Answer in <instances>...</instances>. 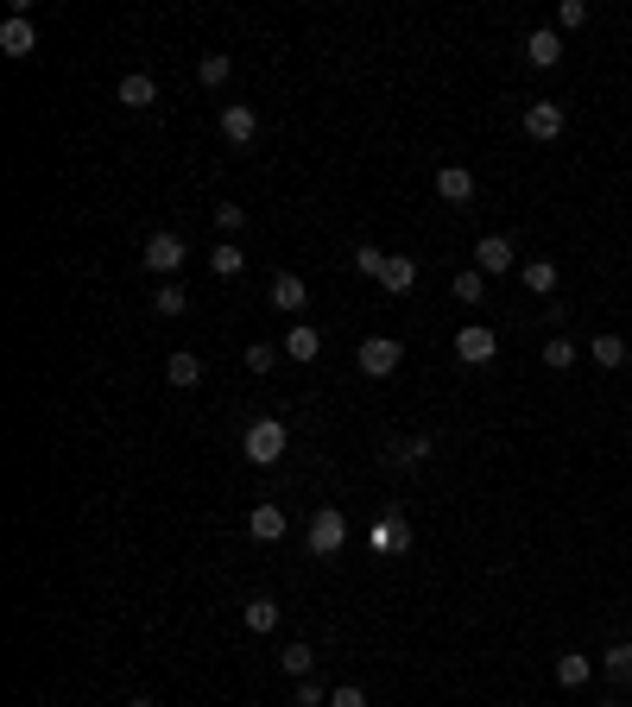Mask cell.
Returning <instances> with one entry per match:
<instances>
[{
  "instance_id": "cell-12",
  "label": "cell",
  "mask_w": 632,
  "mask_h": 707,
  "mask_svg": "<svg viewBox=\"0 0 632 707\" xmlns=\"http://www.w3.org/2000/svg\"><path fill=\"white\" fill-rule=\"evenodd\" d=\"M373 550L405 556V550H411V518H405V512H386L380 524H373Z\"/></svg>"
},
{
  "instance_id": "cell-25",
  "label": "cell",
  "mask_w": 632,
  "mask_h": 707,
  "mask_svg": "<svg viewBox=\"0 0 632 707\" xmlns=\"http://www.w3.org/2000/svg\"><path fill=\"white\" fill-rule=\"evenodd\" d=\"M152 310H158V316H184V310H190V297H184V285H177V278H165V285L152 291Z\"/></svg>"
},
{
  "instance_id": "cell-3",
  "label": "cell",
  "mask_w": 632,
  "mask_h": 707,
  "mask_svg": "<svg viewBox=\"0 0 632 707\" xmlns=\"http://www.w3.org/2000/svg\"><path fill=\"white\" fill-rule=\"evenodd\" d=\"M140 259H146V272H158V278H177V272H184V259H190V247H184V234L158 228V234H146Z\"/></svg>"
},
{
  "instance_id": "cell-31",
  "label": "cell",
  "mask_w": 632,
  "mask_h": 707,
  "mask_svg": "<svg viewBox=\"0 0 632 707\" xmlns=\"http://www.w3.org/2000/svg\"><path fill=\"white\" fill-rule=\"evenodd\" d=\"M449 291H456V303H481L487 297V278L481 272H456V285H449Z\"/></svg>"
},
{
  "instance_id": "cell-14",
  "label": "cell",
  "mask_w": 632,
  "mask_h": 707,
  "mask_svg": "<svg viewBox=\"0 0 632 707\" xmlns=\"http://www.w3.org/2000/svg\"><path fill=\"white\" fill-rule=\"evenodd\" d=\"M279 354H291L298 367H310V360L323 354V335H316L310 322H291V329H285V341H279Z\"/></svg>"
},
{
  "instance_id": "cell-38",
  "label": "cell",
  "mask_w": 632,
  "mask_h": 707,
  "mask_svg": "<svg viewBox=\"0 0 632 707\" xmlns=\"http://www.w3.org/2000/svg\"><path fill=\"white\" fill-rule=\"evenodd\" d=\"M595 707H614V701H595Z\"/></svg>"
},
{
  "instance_id": "cell-17",
  "label": "cell",
  "mask_w": 632,
  "mask_h": 707,
  "mask_svg": "<svg viewBox=\"0 0 632 707\" xmlns=\"http://www.w3.org/2000/svg\"><path fill=\"white\" fill-rule=\"evenodd\" d=\"M525 57H531L538 70H557V64H563V38L550 32V26H538V32L525 38Z\"/></svg>"
},
{
  "instance_id": "cell-26",
  "label": "cell",
  "mask_w": 632,
  "mask_h": 707,
  "mask_svg": "<svg viewBox=\"0 0 632 707\" xmlns=\"http://www.w3.org/2000/svg\"><path fill=\"white\" fill-rule=\"evenodd\" d=\"M279 670H285L291 682H310V670H316V651H310V644H291V651L279 657Z\"/></svg>"
},
{
  "instance_id": "cell-9",
  "label": "cell",
  "mask_w": 632,
  "mask_h": 707,
  "mask_svg": "<svg viewBox=\"0 0 632 707\" xmlns=\"http://www.w3.org/2000/svg\"><path fill=\"white\" fill-rule=\"evenodd\" d=\"M525 133L538 139V146L563 139V108H557V101H531V108H525Z\"/></svg>"
},
{
  "instance_id": "cell-16",
  "label": "cell",
  "mask_w": 632,
  "mask_h": 707,
  "mask_svg": "<svg viewBox=\"0 0 632 707\" xmlns=\"http://www.w3.org/2000/svg\"><path fill=\"white\" fill-rule=\"evenodd\" d=\"M165 379L177 392H190V386H203V354H190V348H177L171 360H165Z\"/></svg>"
},
{
  "instance_id": "cell-27",
  "label": "cell",
  "mask_w": 632,
  "mask_h": 707,
  "mask_svg": "<svg viewBox=\"0 0 632 707\" xmlns=\"http://www.w3.org/2000/svg\"><path fill=\"white\" fill-rule=\"evenodd\" d=\"M241 266H247V253L234 247V240H222V247L209 253V272H215V278H234V272H241Z\"/></svg>"
},
{
  "instance_id": "cell-24",
  "label": "cell",
  "mask_w": 632,
  "mask_h": 707,
  "mask_svg": "<svg viewBox=\"0 0 632 707\" xmlns=\"http://www.w3.org/2000/svg\"><path fill=\"white\" fill-rule=\"evenodd\" d=\"M228 76H234V57L228 51H209L203 64H196V83H203V89H222Z\"/></svg>"
},
{
  "instance_id": "cell-15",
  "label": "cell",
  "mask_w": 632,
  "mask_h": 707,
  "mask_svg": "<svg viewBox=\"0 0 632 707\" xmlns=\"http://www.w3.org/2000/svg\"><path fill=\"white\" fill-rule=\"evenodd\" d=\"M519 278H525V291H531V297H557V285H563L557 259H525V266H519Z\"/></svg>"
},
{
  "instance_id": "cell-1",
  "label": "cell",
  "mask_w": 632,
  "mask_h": 707,
  "mask_svg": "<svg viewBox=\"0 0 632 707\" xmlns=\"http://www.w3.org/2000/svg\"><path fill=\"white\" fill-rule=\"evenodd\" d=\"M285 449H291V430H285L279 417H253L247 430H241V455L253 461V468H272Z\"/></svg>"
},
{
  "instance_id": "cell-36",
  "label": "cell",
  "mask_w": 632,
  "mask_h": 707,
  "mask_svg": "<svg viewBox=\"0 0 632 707\" xmlns=\"http://www.w3.org/2000/svg\"><path fill=\"white\" fill-rule=\"evenodd\" d=\"M298 707H329V689L323 682H298Z\"/></svg>"
},
{
  "instance_id": "cell-20",
  "label": "cell",
  "mask_w": 632,
  "mask_h": 707,
  "mask_svg": "<svg viewBox=\"0 0 632 707\" xmlns=\"http://www.w3.org/2000/svg\"><path fill=\"white\" fill-rule=\"evenodd\" d=\"M241 625H247L253 638L279 632V600H266V594H260V600H247V606H241Z\"/></svg>"
},
{
  "instance_id": "cell-18",
  "label": "cell",
  "mask_w": 632,
  "mask_h": 707,
  "mask_svg": "<svg viewBox=\"0 0 632 707\" xmlns=\"http://www.w3.org/2000/svg\"><path fill=\"white\" fill-rule=\"evenodd\" d=\"M114 95H121V108H152V101H158V83H152L146 70H127Z\"/></svg>"
},
{
  "instance_id": "cell-35",
  "label": "cell",
  "mask_w": 632,
  "mask_h": 707,
  "mask_svg": "<svg viewBox=\"0 0 632 707\" xmlns=\"http://www.w3.org/2000/svg\"><path fill=\"white\" fill-rule=\"evenodd\" d=\"M557 26H563V32L588 26V0H563V7H557Z\"/></svg>"
},
{
  "instance_id": "cell-8",
  "label": "cell",
  "mask_w": 632,
  "mask_h": 707,
  "mask_svg": "<svg viewBox=\"0 0 632 707\" xmlns=\"http://www.w3.org/2000/svg\"><path fill=\"white\" fill-rule=\"evenodd\" d=\"M222 139H228V146H253V139H260V114H253L247 108V101H228V108H222Z\"/></svg>"
},
{
  "instance_id": "cell-33",
  "label": "cell",
  "mask_w": 632,
  "mask_h": 707,
  "mask_svg": "<svg viewBox=\"0 0 632 707\" xmlns=\"http://www.w3.org/2000/svg\"><path fill=\"white\" fill-rule=\"evenodd\" d=\"M215 228H222V234H241V228H247V209H241V202H215Z\"/></svg>"
},
{
  "instance_id": "cell-5",
  "label": "cell",
  "mask_w": 632,
  "mask_h": 707,
  "mask_svg": "<svg viewBox=\"0 0 632 707\" xmlns=\"http://www.w3.org/2000/svg\"><path fill=\"white\" fill-rule=\"evenodd\" d=\"M493 354H500V335H493L487 322L456 329V360H462V367H493Z\"/></svg>"
},
{
  "instance_id": "cell-11",
  "label": "cell",
  "mask_w": 632,
  "mask_h": 707,
  "mask_svg": "<svg viewBox=\"0 0 632 707\" xmlns=\"http://www.w3.org/2000/svg\"><path fill=\"white\" fill-rule=\"evenodd\" d=\"M272 310H285V316H304L310 310V285L298 272H279L272 278Z\"/></svg>"
},
{
  "instance_id": "cell-29",
  "label": "cell",
  "mask_w": 632,
  "mask_h": 707,
  "mask_svg": "<svg viewBox=\"0 0 632 707\" xmlns=\"http://www.w3.org/2000/svg\"><path fill=\"white\" fill-rule=\"evenodd\" d=\"M601 670L614 676V682H632V644H607V651H601Z\"/></svg>"
},
{
  "instance_id": "cell-21",
  "label": "cell",
  "mask_w": 632,
  "mask_h": 707,
  "mask_svg": "<svg viewBox=\"0 0 632 707\" xmlns=\"http://www.w3.org/2000/svg\"><path fill=\"white\" fill-rule=\"evenodd\" d=\"M430 455V436H405V442H386V468H418Z\"/></svg>"
},
{
  "instance_id": "cell-19",
  "label": "cell",
  "mask_w": 632,
  "mask_h": 707,
  "mask_svg": "<svg viewBox=\"0 0 632 707\" xmlns=\"http://www.w3.org/2000/svg\"><path fill=\"white\" fill-rule=\"evenodd\" d=\"M247 531H253V543H279L285 537V512H279V505H253Z\"/></svg>"
},
{
  "instance_id": "cell-10",
  "label": "cell",
  "mask_w": 632,
  "mask_h": 707,
  "mask_svg": "<svg viewBox=\"0 0 632 707\" xmlns=\"http://www.w3.org/2000/svg\"><path fill=\"white\" fill-rule=\"evenodd\" d=\"M380 291H386V297H411V291H418V259H411V253H392L386 272H380Z\"/></svg>"
},
{
  "instance_id": "cell-37",
  "label": "cell",
  "mask_w": 632,
  "mask_h": 707,
  "mask_svg": "<svg viewBox=\"0 0 632 707\" xmlns=\"http://www.w3.org/2000/svg\"><path fill=\"white\" fill-rule=\"evenodd\" d=\"M127 707H158V701H146V695H140V701H127Z\"/></svg>"
},
{
  "instance_id": "cell-7",
  "label": "cell",
  "mask_w": 632,
  "mask_h": 707,
  "mask_svg": "<svg viewBox=\"0 0 632 707\" xmlns=\"http://www.w3.org/2000/svg\"><path fill=\"white\" fill-rule=\"evenodd\" d=\"M38 51V26L26 13H7L0 19V57H32Z\"/></svg>"
},
{
  "instance_id": "cell-28",
  "label": "cell",
  "mask_w": 632,
  "mask_h": 707,
  "mask_svg": "<svg viewBox=\"0 0 632 707\" xmlns=\"http://www.w3.org/2000/svg\"><path fill=\"white\" fill-rule=\"evenodd\" d=\"M588 354H595V367H607V373L626 367V341L620 335H595V348H588Z\"/></svg>"
},
{
  "instance_id": "cell-34",
  "label": "cell",
  "mask_w": 632,
  "mask_h": 707,
  "mask_svg": "<svg viewBox=\"0 0 632 707\" xmlns=\"http://www.w3.org/2000/svg\"><path fill=\"white\" fill-rule=\"evenodd\" d=\"M329 707H367V689H361V682H335V689H329Z\"/></svg>"
},
{
  "instance_id": "cell-32",
  "label": "cell",
  "mask_w": 632,
  "mask_h": 707,
  "mask_svg": "<svg viewBox=\"0 0 632 707\" xmlns=\"http://www.w3.org/2000/svg\"><path fill=\"white\" fill-rule=\"evenodd\" d=\"M241 360H247V373H272V367H279V348H272V341H253Z\"/></svg>"
},
{
  "instance_id": "cell-13",
  "label": "cell",
  "mask_w": 632,
  "mask_h": 707,
  "mask_svg": "<svg viewBox=\"0 0 632 707\" xmlns=\"http://www.w3.org/2000/svg\"><path fill=\"white\" fill-rule=\"evenodd\" d=\"M437 196L449 202V209H468V202H474V171L468 165H443L437 171Z\"/></svg>"
},
{
  "instance_id": "cell-4",
  "label": "cell",
  "mask_w": 632,
  "mask_h": 707,
  "mask_svg": "<svg viewBox=\"0 0 632 707\" xmlns=\"http://www.w3.org/2000/svg\"><path fill=\"white\" fill-rule=\"evenodd\" d=\"M399 360H405V348L392 335H367L361 348H354V367H361L367 379H392V373H399Z\"/></svg>"
},
{
  "instance_id": "cell-6",
  "label": "cell",
  "mask_w": 632,
  "mask_h": 707,
  "mask_svg": "<svg viewBox=\"0 0 632 707\" xmlns=\"http://www.w3.org/2000/svg\"><path fill=\"white\" fill-rule=\"evenodd\" d=\"M512 266H519V253H512L506 234H481V240H474V272H481V278H500Z\"/></svg>"
},
{
  "instance_id": "cell-2",
  "label": "cell",
  "mask_w": 632,
  "mask_h": 707,
  "mask_svg": "<svg viewBox=\"0 0 632 707\" xmlns=\"http://www.w3.org/2000/svg\"><path fill=\"white\" fill-rule=\"evenodd\" d=\"M304 543H310V556H342V543H348L342 505H316L310 524H304Z\"/></svg>"
},
{
  "instance_id": "cell-30",
  "label": "cell",
  "mask_w": 632,
  "mask_h": 707,
  "mask_svg": "<svg viewBox=\"0 0 632 707\" xmlns=\"http://www.w3.org/2000/svg\"><path fill=\"white\" fill-rule=\"evenodd\" d=\"M386 259H392V253H386V247H373V240H361V247H354V266H361L367 278H380V272H386Z\"/></svg>"
},
{
  "instance_id": "cell-22",
  "label": "cell",
  "mask_w": 632,
  "mask_h": 707,
  "mask_svg": "<svg viewBox=\"0 0 632 707\" xmlns=\"http://www.w3.org/2000/svg\"><path fill=\"white\" fill-rule=\"evenodd\" d=\"M588 676H595V657H582V651H563L557 657V682H563V689H582Z\"/></svg>"
},
{
  "instance_id": "cell-23",
  "label": "cell",
  "mask_w": 632,
  "mask_h": 707,
  "mask_svg": "<svg viewBox=\"0 0 632 707\" xmlns=\"http://www.w3.org/2000/svg\"><path fill=\"white\" fill-rule=\"evenodd\" d=\"M576 360H582V348H576L569 335H550V341H544V367H550V373H569Z\"/></svg>"
}]
</instances>
